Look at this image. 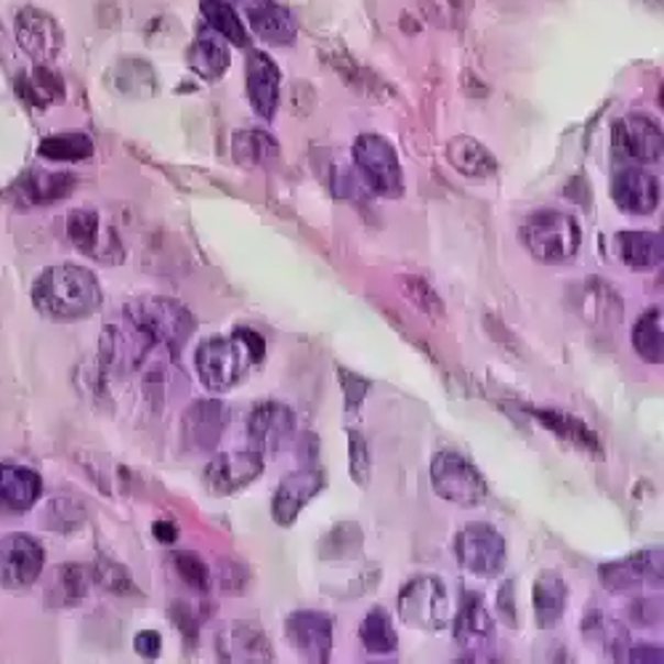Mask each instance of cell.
<instances>
[{
  "instance_id": "ac0fdd59",
  "label": "cell",
  "mask_w": 664,
  "mask_h": 664,
  "mask_svg": "<svg viewBox=\"0 0 664 664\" xmlns=\"http://www.w3.org/2000/svg\"><path fill=\"white\" fill-rule=\"evenodd\" d=\"M322 487L324 476L317 465H303L296 474L285 476L283 484L277 487V495H274V521H277L279 527H290V523L301 516V510L314 500Z\"/></svg>"
},
{
  "instance_id": "ee69618b",
  "label": "cell",
  "mask_w": 664,
  "mask_h": 664,
  "mask_svg": "<svg viewBox=\"0 0 664 664\" xmlns=\"http://www.w3.org/2000/svg\"><path fill=\"white\" fill-rule=\"evenodd\" d=\"M348 455H351V478H354L359 487H367L373 463H369L367 442H364L359 431H348Z\"/></svg>"
},
{
  "instance_id": "ffe728a7",
  "label": "cell",
  "mask_w": 664,
  "mask_h": 664,
  "mask_svg": "<svg viewBox=\"0 0 664 664\" xmlns=\"http://www.w3.org/2000/svg\"><path fill=\"white\" fill-rule=\"evenodd\" d=\"M611 197H615L617 208L630 215H649L660 208L662 189L656 176L641 168H624L619 170L611 181Z\"/></svg>"
},
{
  "instance_id": "484cf974",
  "label": "cell",
  "mask_w": 664,
  "mask_h": 664,
  "mask_svg": "<svg viewBox=\"0 0 664 664\" xmlns=\"http://www.w3.org/2000/svg\"><path fill=\"white\" fill-rule=\"evenodd\" d=\"M41 495L43 482L35 471L14 463H0V508L24 513V510L35 508Z\"/></svg>"
},
{
  "instance_id": "b9f144b4",
  "label": "cell",
  "mask_w": 664,
  "mask_h": 664,
  "mask_svg": "<svg viewBox=\"0 0 664 664\" xmlns=\"http://www.w3.org/2000/svg\"><path fill=\"white\" fill-rule=\"evenodd\" d=\"M174 566L178 572V577L184 579L189 587H195L197 593L210 590V569L206 561L200 558L197 553H176L174 555Z\"/></svg>"
},
{
  "instance_id": "f35d334b",
  "label": "cell",
  "mask_w": 664,
  "mask_h": 664,
  "mask_svg": "<svg viewBox=\"0 0 664 664\" xmlns=\"http://www.w3.org/2000/svg\"><path fill=\"white\" fill-rule=\"evenodd\" d=\"M37 155L54 159V163H80V159L93 157V142L86 133H56V136L43 139Z\"/></svg>"
},
{
  "instance_id": "d6986e66",
  "label": "cell",
  "mask_w": 664,
  "mask_h": 664,
  "mask_svg": "<svg viewBox=\"0 0 664 664\" xmlns=\"http://www.w3.org/2000/svg\"><path fill=\"white\" fill-rule=\"evenodd\" d=\"M245 80L255 114L274 120L279 107V86H283V73H279L277 62L266 51H251L245 59Z\"/></svg>"
},
{
  "instance_id": "e0dca14e",
  "label": "cell",
  "mask_w": 664,
  "mask_h": 664,
  "mask_svg": "<svg viewBox=\"0 0 664 664\" xmlns=\"http://www.w3.org/2000/svg\"><path fill=\"white\" fill-rule=\"evenodd\" d=\"M264 474V455L261 452H232L215 455L206 468V484L215 497H229L245 489Z\"/></svg>"
},
{
  "instance_id": "d6a6232c",
  "label": "cell",
  "mask_w": 664,
  "mask_h": 664,
  "mask_svg": "<svg viewBox=\"0 0 664 664\" xmlns=\"http://www.w3.org/2000/svg\"><path fill=\"white\" fill-rule=\"evenodd\" d=\"M232 155L242 168H261L279 155V144L266 131H237L232 139Z\"/></svg>"
},
{
  "instance_id": "5bb4252c",
  "label": "cell",
  "mask_w": 664,
  "mask_h": 664,
  "mask_svg": "<svg viewBox=\"0 0 664 664\" xmlns=\"http://www.w3.org/2000/svg\"><path fill=\"white\" fill-rule=\"evenodd\" d=\"M601 583L611 593H638L662 585V551H643L601 566Z\"/></svg>"
},
{
  "instance_id": "f5cc1de1",
  "label": "cell",
  "mask_w": 664,
  "mask_h": 664,
  "mask_svg": "<svg viewBox=\"0 0 664 664\" xmlns=\"http://www.w3.org/2000/svg\"><path fill=\"white\" fill-rule=\"evenodd\" d=\"M317 436L314 433H306L303 436V446H301V463L303 465H317Z\"/></svg>"
},
{
  "instance_id": "7dc6e473",
  "label": "cell",
  "mask_w": 664,
  "mask_h": 664,
  "mask_svg": "<svg viewBox=\"0 0 664 664\" xmlns=\"http://www.w3.org/2000/svg\"><path fill=\"white\" fill-rule=\"evenodd\" d=\"M630 619L641 628H654V622L662 619V606L660 601H635L630 606Z\"/></svg>"
},
{
  "instance_id": "2e32d148",
  "label": "cell",
  "mask_w": 664,
  "mask_h": 664,
  "mask_svg": "<svg viewBox=\"0 0 664 664\" xmlns=\"http://www.w3.org/2000/svg\"><path fill=\"white\" fill-rule=\"evenodd\" d=\"M287 638L306 662L324 664L332 651V617L324 611L301 609L287 617Z\"/></svg>"
},
{
  "instance_id": "44dd1931",
  "label": "cell",
  "mask_w": 664,
  "mask_h": 664,
  "mask_svg": "<svg viewBox=\"0 0 664 664\" xmlns=\"http://www.w3.org/2000/svg\"><path fill=\"white\" fill-rule=\"evenodd\" d=\"M229 407L219 399H200L184 414L187 444L197 452H213L229 425Z\"/></svg>"
},
{
  "instance_id": "db71d44e",
  "label": "cell",
  "mask_w": 664,
  "mask_h": 664,
  "mask_svg": "<svg viewBox=\"0 0 664 664\" xmlns=\"http://www.w3.org/2000/svg\"><path fill=\"white\" fill-rule=\"evenodd\" d=\"M152 532H155V538L159 542H176L178 538V529L170 521H157L155 527H152Z\"/></svg>"
},
{
  "instance_id": "30bf717a",
  "label": "cell",
  "mask_w": 664,
  "mask_h": 664,
  "mask_svg": "<svg viewBox=\"0 0 664 664\" xmlns=\"http://www.w3.org/2000/svg\"><path fill=\"white\" fill-rule=\"evenodd\" d=\"M46 551L35 538L24 532L5 534L0 540V583L9 590H22L37 583L43 572Z\"/></svg>"
},
{
  "instance_id": "f6af8a7d",
  "label": "cell",
  "mask_w": 664,
  "mask_h": 664,
  "mask_svg": "<svg viewBox=\"0 0 664 664\" xmlns=\"http://www.w3.org/2000/svg\"><path fill=\"white\" fill-rule=\"evenodd\" d=\"M405 290H407V296L412 298L414 303L420 306V309L423 311H428V314H433V317H439L444 311V306H442V301H439V296L436 292L431 290V287H428L423 279H418V277H407L405 279Z\"/></svg>"
},
{
  "instance_id": "8992f818",
  "label": "cell",
  "mask_w": 664,
  "mask_h": 664,
  "mask_svg": "<svg viewBox=\"0 0 664 664\" xmlns=\"http://www.w3.org/2000/svg\"><path fill=\"white\" fill-rule=\"evenodd\" d=\"M399 617L401 622L418 630H442L452 619L450 593L439 577H414L399 593Z\"/></svg>"
},
{
  "instance_id": "6da1fadb",
  "label": "cell",
  "mask_w": 664,
  "mask_h": 664,
  "mask_svg": "<svg viewBox=\"0 0 664 664\" xmlns=\"http://www.w3.org/2000/svg\"><path fill=\"white\" fill-rule=\"evenodd\" d=\"M32 303L54 322H78L96 314L104 303L99 279L78 264L48 266L32 285Z\"/></svg>"
},
{
  "instance_id": "816d5d0a",
  "label": "cell",
  "mask_w": 664,
  "mask_h": 664,
  "mask_svg": "<svg viewBox=\"0 0 664 664\" xmlns=\"http://www.w3.org/2000/svg\"><path fill=\"white\" fill-rule=\"evenodd\" d=\"M500 611L506 617L508 628H516V604H513V585L506 583L500 587Z\"/></svg>"
},
{
  "instance_id": "7402d4cb",
  "label": "cell",
  "mask_w": 664,
  "mask_h": 664,
  "mask_svg": "<svg viewBox=\"0 0 664 664\" xmlns=\"http://www.w3.org/2000/svg\"><path fill=\"white\" fill-rule=\"evenodd\" d=\"M215 649L223 662H272L269 638L255 622H232L215 638Z\"/></svg>"
},
{
  "instance_id": "3957f363",
  "label": "cell",
  "mask_w": 664,
  "mask_h": 664,
  "mask_svg": "<svg viewBox=\"0 0 664 664\" xmlns=\"http://www.w3.org/2000/svg\"><path fill=\"white\" fill-rule=\"evenodd\" d=\"M128 319L152 337L155 348L168 351L170 356H176L187 346L191 332L197 328L187 306L163 296H146L133 301L128 306Z\"/></svg>"
},
{
  "instance_id": "1f68e13d",
  "label": "cell",
  "mask_w": 664,
  "mask_h": 664,
  "mask_svg": "<svg viewBox=\"0 0 664 664\" xmlns=\"http://www.w3.org/2000/svg\"><path fill=\"white\" fill-rule=\"evenodd\" d=\"M529 414H532L540 425H545L547 431H553L555 436L566 439V442L579 446V450H587V452L601 450L596 433H593L583 420L574 418V414L558 412V410H542V407H529Z\"/></svg>"
},
{
  "instance_id": "7c38bea8",
  "label": "cell",
  "mask_w": 664,
  "mask_h": 664,
  "mask_svg": "<svg viewBox=\"0 0 664 664\" xmlns=\"http://www.w3.org/2000/svg\"><path fill=\"white\" fill-rule=\"evenodd\" d=\"M67 237L80 253L104 261V264H118L125 255L118 234L112 229H104L96 210H73L67 215Z\"/></svg>"
},
{
  "instance_id": "f1b7e54d",
  "label": "cell",
  "mask_w": 664,
  "mask_h": 664,
  "mask_svg": "<svg viewBox=\"0 0 664 664\" xmlns=\"http://www.w3.org/2000/svg\"><path fill=\"white\" fill-rule=\"evenodd\" d=\"M566 598H569V587H566L564 577H561L558 572H542L532 590L538 628L551 630L558 624V619L564 617L566 611Z\"/></svg>"
},
{
  "instance_id": "74e56055",
  "label": "cell",
  "mask_w": 664,
  "mask_h": 664,
  "mask_svg": "<svg viewBox=\"0 0 664 664\" xmlns=\"http://www.w3.org/2000/svg\"><path fill=\"white\" fill-rule=\"evenodd\" d=\"M362 646L369 654H394L399 649V635H396L394 619L386 609H373L367 617L362 619L359 628Z\"/></svg>"
},
{
  "instance_id": "ab89813d",
  "label": "cell",
  "mask_w": 664,
  "mask_h": 664,
  "mask_svg": "<svg viewBox=\"0 0 664 664\" xmlns=\"http://www.w3.org/2000/svg\"><path fill=\"white\" fill-rule=\"evenodd\" d=\"M585 638L587 641L601 643L615 654V660H624L622 649H628V633H624L622 624L617 619H611L606 611L593 609L585 617Z\"/></svg>"
},
{
  "instance_id": "4fadbf2b",
  "label": "cell",
  "mask_w": 664,
  "mask_h": 664,
  "mask_svg": "<svg viewBox=\"0 0 664 664\" xmlns=\"http://www.w3.org/2000/svg\"><path fill=\"white\" fill-rule=\"evenodd\" d=\"M296 414L283 401H264L247 418V436L258 446L261 455H277L292 442Z\"/></svg>"
},
{
  "instance_id": "bcb514c9",
  "label": "cell",
  "mask_w": 664,
  "mask_h": 664,
  "mask_svg": "<svg viewBox=\"0 0 664 664\" xmlns=\"http://www.w3.org/2000/svg\"><path fill=\"white\" fill-rule=\"evenodd\" d=\"M324 545H332V547H335V553L328 555V558H332V561L346 558V553L351 555V553L359 551V545H362V532H359V527H356L354 532H351V538H341V529H335V532H332L330 538L324 540Z\"/></svg>"
},
{
  "instance_id": "cb8c5ba5",
  "label": "cell",
  "mask_w": 664,
  "mask_h": 664,
  "mask_svg": "<svg viewBox=\"0 0 664 664\" xmlns=\"http://www.w3.org/2000/svg\"><path fill=\"white\" fill-rule=\"evenodd\" d=\"M245 16L251 30L272 46H292L298 27L296 16L274 0H245Z\"/></svg>"
},
{
  "instance_id": "9a60e30c",
  "label": "cell",
  "mask_w": 664,
  "mask_h": 664,
  "mask_svg": "<svg viewBox=\"0 0 664 664\" xmlns=\"http://www.w3.org/2000/svg\"><path fill=\"white\" fill-rule=\"evenodd\" d=\"M615 146L622 157L641 165H654L662 159V128L646 114H628L615 123Z\"/></svg>"
},
{
  "instance_id": "8d00e7d4",
  "label": "cell",
  "mask_w": 664,
  "mask_h": 664,
  "mask_svg": "<svg viewBox=\"0 0 664 664\" xmlns=\"http://www.w3.org/2000/svg\"><path fill=\"white\" fill-rule=\"evenodd\" d=\"M91 587V574L78 564H67L54 572V579L48 585V601L54 606H75L82 601Z\"/></svg>"
},
{
  "instance_id": "603a6c76",
  "label": "cell",
  "mask_w": 664,
  "mask_h": 664,
  "mask_svg": "<svg viewBox=\"0 0 664 664\" xmlns=\"http://www.w3.org/2000/svg\"><path fill=\"white\" fill-rule=\"evenodd\" d=\"M78 187V176L64 170H27L14 184V195L19 206H54V202L69 197Z\"/></svg>"
},
{
  "instance_id": "ba28073f",
  "label": "cell",
  "mask_w": 664,
  "mask_h": 664,
  "mask_svg": "<svg viewBox=\"0 0 664 664\" xmlns=\"http://www.w3.org/2000/svg\"><path fill=\"white\" fill-rule=\"evenodd\" d=\"M457 561L476 577H497L506 569L508 545L489 523H468L457 534Z\"/></svg>"
},
{
  "instance_id": "d4e9b609",
  "label": "cell",
  "mask_w": 664,
  "mask_h": 664,
  "mask_svg": "<svg viewBox=\"0 0 664 664\" xmlns=\"http://www.w3.org/2000/svg\"><path fill=\"white\" fill-rule=\"evenodd\" d=\"M455 638L465 651H487L495 643V619L484 609L478 593H463L455 617Z\"/></svg>"
},
{
  "instance_id": "f907efd6",
  "label": "cell",
  "mask_w": 664,
  "mask_h": 664,
  "mask_svg": "<svg viewBox=\"0 0 664 664\" xmlns=\"http://www.w3.org/2000/svg\"><path fill=\"white\" fill-rule=\"evenodd\" d=\"M624 660H628V662H656V664H662L664 654H662L660 646L654 649V646H649V643H643V646H630Z\"/></svg>"
},
{
  "instance_id": "9c48e42d",
  "label": "cell",
  "mask_w": 664,
  "mask_h": 664,
  "mask_svg": "<svg viewBox=\"0 0 664 664\" xmlns=\"http://www.w3.org/2000/svg\"><path fill=\"white\" fill-rule=\"evenodd\" d=\"M155 348L152 337L128 319V324H107L99 341L101 369L110 375H128L139 369Z\"/></svg>"
},
{
  "instance_id": "7bdbcfd3",
  "label": "cell",
  "mask_w": 664,
  "mask_h": 664,
  "mask_svg": "<svg viewBox=\"0 0 664 664\" xmlns=\"http://www.w3.org/2000/svg\"><path fill=\"white\" fill-rule=\"evenodd\" d=\"M96 583H101L107 590L118 593V596H128V593H136V585H133V577L128 574L125 566L114 564V561L101 558L96 564Z\"/></svg>"
},
{
  "instance_id": "d590c367",
  "label": "cell",
  "mask_w": 664,
  "mask_h": 664,
  "mask_svg": "<svg viewBox=\"0 0 664 664\" xmlns=\"http://www.w3.org/2000/svg\"><path fill=\"white\" fill-rule=\"evenodd\" d=\"M202 16L208 19V24L213 27L223 41L234 43V46L247 48V43H251V35H247L245 22H242L237 11H234V5H229L226 0H202L200 5Z\"/></svg>"
},
{
  "instance_id": "52a82bcc",
  "label": "cell",
  "mask_w": 664,
  "mask_h": 664,
  "mask_svg": "<svg viewBox=\"0 0 664 664\" xmlns=\"http://www.w3.org/2000/svg\"><path fill=\"white\" fill-rule=\"evenodd\" d=\"M431 487L452 506L476 508L487 500V484L474 465L455 452H442L431 463Z\"/></svg>"
},
{
  "instance_id": "8fae6325",
  "label": "cell",
  "mask_w": 664,
  "mask_h": 664,
  "mask_svg": "<svg viewBox=\"0 0 664 664\" xmlns=\"http://www.w3.org/2000/svg\"><path fill=\"white\" fill-rule=\"evenodd\" d=\"M16 41L35 64H51L64 48V32L54 16L41 9H22L14 22Z\"/></svg>"
},
{
  "instance_id": "836d02e7",
  "label": "cell",
  "mask_w": 664,
  "mask_h": 664,
  "mask_svg": "<svg viewBox=\"0 0 664 664\" xmlns=\"http://www.w3.org/2000/svg\"><path fill=\"white\" fill-rule=\"evenodd\" d=\"M110 82L118 93L136 96V99H144V96H152L157 91L155 73L142 59H123L120 64H114L110 69Z\"/></svg>"
},
{
  "instance_id": "83f0119b",
  "label": "cell",
  "mask_w": 664,
  "mask_h": 664,
  "mask_svg": "<svg viewBox=\"0 0 664 664\" xmlns=\"http://www.w3.org/2000/svg\"><path fill=\"white\" fill-rule=\"evenodd\" d=\"M617 255L635 272H654L662 266L664 242L660 232H619Z\"/></svg>"
},
{
  "instance_id": "277c9868",
  "label": "cell",
  "mask_w": 664,
  "mask_h": 664,
  "mask_svg": "<svg viewBox=\"0 0 664 664\" xmlns=\"http://www.w3.org/2000/svg\"><path fill=\"white\" fill-rule=\"evenodd\" d=\"M521 242L542 264H564L577 255L583 229L574 215L561 210H540L521 226Z\"/></svg>"
},
{
  "instance_id": "5b68a950",
  "label": "cell",
  "mask_w": 664,
  "mask_h": 664,
  "mask_svg": "<svg viewBox=\"0 0 664 664\" xmlns=\"http://www.w3.org/2000/svg\"><path fill=\"white\" fill-rule=\"evenodd\" d=\"M354 165L362 181L375 195L388 197V200L405 195V170H401L399 155L388 139L378 133H362L354 142Z\"/></svg>"
},
{
  "instance_id": "f546056e",
  "label": "cell",
  "mask_w": 664,
  "mask_h": 664,
  "mask_svg": "<svg viewBox=\"0 0 664 664\" xmlns=\"http://www.w3.org/2000/svg\"><path fill=\"white\" fill-rule=\"evenodd\" d=\"M187 59L191 73L200 75L202 80L213 82L223 78L232 56H229L226 41H223L219 32H200V35L195 37V43H191Z\"/></svg>"
},
{
  "instance_id": "c3c4849f",
  "label": "cell",
  "mask_w": 664,
  "mask_h": 664,
  "mask_svg": "<svg viewBox=\"0 0 664 664\" xmlns=\"http://www.w3.org/2000/svg\"><path fill=\"white\" fill-rule=\"evenodd\" d=\"M337 375H341V383H343V394H346V405L348 407H356L359 401L364 399V394H367L369 383L362 380L359 375H351L348 369H337Z\"/></svg>"
},
{
  "instance_id": "7a4b0ae2",
  "label": "cell",
  "mask_w": 664,
  "mask_h": 664,
  "mask_svg": "<svg viewBox=\"0 0 664 664\" xmlns=\"http://www.w3.org/2000/svg\"><path fill=\"white\" fill-rule=\"evenodd\" d=\"M266 354V341L255 330H234L232 335L208 337L195 354V367L208 391H229Z\"/></svg>"
},
{
  "instance_id": "681fc988",
  "label": "cell",
  "mask_w": 664,
  "mask_h": 664,
  "mask_svg": "<svg viewBox=\"0 0 664 664\" xmlns=\"http://www.w3.org/2000/svg\"><path fill=\"white\" fill-rule=\"evenodd\" d=\"M133 646H136L144 660H155V656H159V649H163V638H159L155 630H144V633L136 635Z\"/></svg>"
},
{
  "instance_id": "4dcf8cb0",
  "label": "cell",
  "mask_w": 664,
  "mask_h": 664,
  "mask_svg": "<svg viewBox=\"0 0 664 664\" xmlns=\"http://www.w3.org/2000/svg\"><path fill=\"white\" fill-rule=\"evenodd\" d=\"M446 159L457 174L468 178H489L497 170V159L482 142L471 136H455L446 144Z\"/></svg>"
},
{
  "instance_id": "4316f807",
  "label": "cell",
  "mask_w": 664,
  "mask_h": 664,
  "mask_svg": "<svg viewBox=\"0 0 664 664\" xmlns=\"http://www.w3.org/2000/svg\"><path fill=\"white\" fill-rule=\"evenodd\" d=\"M16 93L32 110H48L64 101V80L51 64H35L16 78Z\"/></svg>"
},
{
  "instance_id": "60d3db41",
  "label": "cell",
  "mask_w": 664,
  "mask_h": 664,
  "mask_svg": "<svg viewBox=\"0 0 664 664\" xmlns=\"http://www.w3.org/2000/svg\"><path fill=\"white\" fill-rule=\"evenodd\" d=\"M82 516H86V510L73 497H54L46 510V527L54 532H73L86 521Z\"/></svg>"
},
{
  "instance_id": "e575fe53",
  "label": "cell",
  "mask_w": 664,
  "mask_h": 664,
  "mask_svg": "<svg viewBox=\"0 0 664 664\" xmlns=\"http://www.w3.org/2000/svg\"><path fill=\"white\" fill-rule=\"evenodd\" d=\"M633 348L643 362H664V317L662 309H649L633 328Z\"/></svg>"
}]
</instances>
